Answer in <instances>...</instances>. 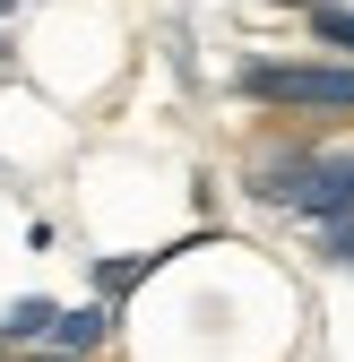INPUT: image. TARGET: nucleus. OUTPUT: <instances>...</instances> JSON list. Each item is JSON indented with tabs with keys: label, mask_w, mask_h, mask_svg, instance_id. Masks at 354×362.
I'll return each mask as SVG.
<instances>
[{
	"label": "nucleus",
	"mask_w": 354,
	"mask_h": 362,
	"mask_svg": "<svg viewBox=\"0 0 354 362\" xmlns=\"http://www.w3.org/2000/svg\"><path fill=\"white\" fill-rule=\"evenodd\" d=\"M251 199L259 207H285L302 224H337L354 216V147H320V139H277L251 156Z\"/></svg>",
	"instance_id": "obj_1"
},
{
	"label": "nucleus",
	"mask_w": 354,
	"mask_h": 362,
	"mask_svg": "<svg viewBox=\"0 0 354 362\" xmlns=\"http://www.w3.org/2000/svg\"><path fill=\"white\" fill-rule=\"evenodd\" d=\"M234 95L285 121H354V61H242Z\"/></svg>",
	"instance_id": "obj_2"
},
{
	"label": "nucleus",
	"mask_w": 354,
	"mask_h": 362,
	"mask_svg": "<svg viewBox=\"0 0 354 362\" xmlns=\"http://www.w3.org/2000/svg\"><path fill=\"white\" fill-rule=\"evenodd\" d=\"M52 345H61V354H78V362H96V354L113 345V302L96 293V302L61 310V320H52Z\"/></svg>",
	"instance_id": "obj_3"
},
{
	"label": "nucleus",
	"mask_w": 354,
	"mask_h": 362,
	"mask_svg": "<svg viewBox=\"0 0 354 362\" xmlns=\"http://www.w3.org/2000/svg\"><path fill=\"white\" fill-rule=\"evenodd\" d=\"M52 320H61V302H43V293L9 302V310H0V354H9V345H43V337H52Z\"/></svg>",
	"instance_id": "obj_4"
},
{
	"label": "nucleus",
	"mask_w": 354,
	"mask_h": 362,
	"mask_svg": "<svg viewBox=\"0 0 354 362\" xmlns=\"http://www.w3.org/2000/svg\"><path fill=\"white\" fill-rule=\"evenodd\" d=\"M312 43H329L337 61H354V0H312Z\"/></svg>",
	"instance_id": "obj_5"
},
{
	"label": "nucleus",
	"mask_w": 354,
	"mask_h": 362,
	"mask_svg": "<svg viewBox=\"0 0 354 362\" xmlns=\"http://www.w3.org/2000/svg\"><path fill=\"white\" fill-rule=\"evenodd\" d=\"M320 259H337V267H354V216H337V224H320Z\"/></svg>",
	"instance_id": "obj_6"
},
{
	"label": "nucleus",
	"mask_w": 354,
	"mask_h": 362,
	"mask_svg": "<svg viewBox=\"0 0 354 362\" xmlns=\"http://www.w3.org/2000/svg\"><path fill=\"white\" fill-rule=\"evenodd\" d=\"M0 362H78V354H61L52 337H43V345H9V354H0Z\"/></svg>",
	"instance_id": "obj_7"
},
{
	"label": "nucleus",
	"mask_w": 354,
	"mask_h": 362,
	"mask_svg": "<svg viewBox=\"0 0 354 362\" xmlns=\"http://www.w3.org/2000/svg\"><path fill=\"white\" fill-rule=\"evenodd\" d=\"M9 9H18V0H0V18H9Z\"/></svg>",
	"instance_id": "obj_8"
}]
</instances>
